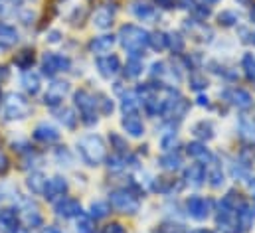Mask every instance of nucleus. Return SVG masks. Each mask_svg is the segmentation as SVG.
Returning <instances> with one entry per match:
<instances>
[{
  "label": "nucleus",
  "mask_w": 255,
  "mask_h": 233,
  "mask_svg": "<svg viewBox=\"0 0 255 233\" xmlns=\"http://www.w3.org/2000/svg\"><path fill=\"white\" fill-rule=\"evenodd\" d=\"M254 40H255V36H254Z\"/></svg>",
  "instance_id": "680f3d73"
},
{
  "label": "nucleus",
  "mask_w": 255,
  "mask_h": 233,
  "mask_svg": "<svg viewBox=\"0 0 255 233\" xmlns=\"http://www.w3.org/2000/svg\"><path fill=\"white\" fill-rule=\"evenodd\" d=\"M190 85H192V89H204V87H208V81H206V77H202V75H192Z\"/></svg>",
  "instance_id": "a19ab883"
},
{
  "label": "nucleus",
  "mask_w": 255,
  "mask_h": 233,
  "mask_svg": "<svg viewBox=\"0 0 255 233\" xmlns=\"http://www.w3.org/2000/svg\"><path fill=\"white\" fill-rule=\"evenodd\" d=\"M188 154H190L192 158H196V160H202V162L212 158V154L206 148V144H200V142H190L188 144Z\"/></svg>",
  "instance_id": "a878e982"
},
{
  "label": "nucleus",
  "mask_w": 255,
  "mask_h": 233,
  "mask_svg": "<svg viewBox=\"0 0 255 233\" xmlns=\"http://www.w3.org/2000/svg\"><path fill=\"white\" fill-rule=\"evenodd\" d=\"M58 115H60L58 118L64 122L67 128H73V126L77 124V116L73 115V111H71V109H64V111H60Z\"/></svg>",
  "instance_id": "c9c22d12"
},
{
  "label": "nucleus",
  "mask_w": 255,
  "mask_h": 233,
  "mask_svg": "<svg viewBox=\"0 0 255 233\" xmlns=\"http://www.w3.org/2000/svg\"><path fill=\"white\" fill-rule=\"evenodd\" d=\"M119 38H121V44H123V48H125L127 52H130V54H140V52L148 46L150 34H148L146 30L138 28V26L128 24V26H123V28H121Z\"/></svg>",
  "instance_id": "f03ea898"
},
{
  "label": "nucleus",
  "mask_w": 255,
  "mask_h": 233,
  "mask_svg": "<svg viewBox=\"0 0 255 233\" xmlns=\"http://www.w3.org/2000/svg\"><path fill=\"white\" fill-rule=\"evenodd\" d=\"M0 101H2V91H0Z\"/></svg>",
  "instance_id": "052dcab7"
},
{
  "label": "nucleus",
  "mask_w": 255,
  "mask_h": 233,
  "mask_svg": "<svg viewBox=\"0 0 255 233\" xmlns=\"http://www.w3.org/2000/svg\"><path fill=\"white\" fill-rule=\"evenodd\" d=\"M113 18H115V10H113L111 6H101V8L95 10V14H93V24H95L97 28H101V30H107V28H111Z\"/></svg>",
  "instance_id": "2eb2a0df"
},
{
  "label": "nucleus",
  "mask_w": 255,
  "mask_h": 233,
  "mask_svg": "<svg viewBox=\"0 0 255 233\" xmlns=\"http://www.w3.org/2000/svg\"><path fill=\"white\" fill-rule=\"evenodd\" d=\"M69 67H71V61H69V58L62 56V54L48 52L42 58V69H44L46 75H56L60 71H67Z\"/></svg>",
  "instance_id": "423d86ee"
},
{
  "label": "nucleus",
  "mask_w": 255,
  "mask_h": 233,
  "mask_svg": "<svg viewBox=\"0 0 255 233\" xmlns=\"http://www.w3.org/2000/svg\"><path fill=\"white\" fill-rule=\"evenodd\" d=\"M65 192H67V180L62 178V176H54V178L48 180V184H46L44 198H46V200H56V198H62Z\"/></svg>",
  "instance_id": "9b49d317"
},
{
  "label": "nucleus",
  "mask_w": 255,
  "mask_h": 233,
  "mask_svg": "<svg viewBox=\"0 0 255 233\" xmlns=\"http://www.w3.org/2000/svg\"><path fill=\"white\" fill-rule=\"evenodd\" d=\"M24 222H26V226L28 228H38V226H42V214H40V210L32 204V206H26L24 210Z\"/></svg>",
  "instance_id": "b1692460"
},
{
  "label": "nucleus",
  "mask_w": 255,
  "mask_h": 233,
  "mask_svg": "<svg viewBox=\"0 0 255 233\" xmlns=\"http://www.w3.org/2000/svg\"><path fill=\"white\" fill-rule=\"evenodd\" d=\"M113 46H115V36H99V38L91 40L89 50H91L93 54L101 56V54H107V52H109Z\"/></svg>",
  "instance_id": "a211bd4d"
},
{
  "label": "nucleus",
  "mask_w": 255,
  "mask_h": 233,
  "mask_svg": "<svg viewBox=\"0 0 255 233\" xmlns=\"http://www.w3.org/2000/svg\"><path fill=\"white\" fill-rule=\"evenodd\" d=\"M34 138L40 140V142L50 144V142L60 140V130H58L56 126L48 124V122H40V124L36 126V130H34Z\"/></svg>",
  "instance_id": "ddd939ff"
},
{
  "label": "nucleus",
  "mask_w": 255,
  "mask_h": 233,
  "mask_svg": "<svg viewBox=\"0 0 255 233\" xmlns=\"http://www.w3.org/2000/svg\"><path fill=\"white\" fill-rule=\"evenodd\" d=\"M252 20H254V24H255V6H254V10H252Z\"/></svg>",
  "instance_id": "4d7b16f0"
},
{
  "label": "nucleus",
  "mask_w": 255,
  "mask_h": 233,
  "mask_svg": "<svg viewBox=\"0 0 255 233\" xmlns=\"http://www.w3.org/2000/svg\"><path fill=\"white\" fill-rule=\"evenodd\" d=\"M156 4L162 8H174V0H156Z\"/></svg>",
  "instance_id": "3c124183"
},
{
  "label": "nucleus",
  "mask_w": 255,
  "mask_h": 233,
  "mask_svg": "<svg viewBox=\"0 0 255 233\" xmlns=\"http://www.w3.org/2000/svg\"><path fill=\"white\" fill-rule=\"evenodd\" d=\"M186 210L190 214L194 220L202 222L210 216V200L206 198H200V196H192L190 200L186 202Z\"/></svg>",
  "instance_id": "1a4fd4ad"
},
{
  "label": "nucleus",
  "mask_w": 255,
  "mask_h": 233,
  "mask_svg": "<svg viewBox=\"0 0 255 233\" xmlns=\"http://www.w3.org/2000/svg\"><path fill=\"white\" fill-rule=\"evenodd\" d=\"M44 233H64L62 230H58V228H46Z\"/></svg>",
  "instance_id": "864d4df0"
},
{
  "label": "nucleus",
  "mask_w": 255,
  "mask_h": 233,
  "mask_svg": "<svg viewBox=\"0 0 255 233\" xmlns=\"http://www.w3.org/2000/svg\"><path fill=\"white\" fill-rule=\"evenodd\" d=\"M148 44H150L156 52H160V50H164V48L168 46V38H166V34L156 32V34H152V36L148 38Z\"/></svg>",
  "instance_id": "c756f323"
},
{
  "label": "nucleus",
  "mask_w": 255,
  "mask_h": 233,
  "mask_svg": "<svg viewBox=\"0 0 255 233\" xmlns=\"http://www.w3.org/2000/svg\"><path fill=\"white\" fill-rule=\"evenodd\" d=\"M109 212H111V208H109L107 202H93V204H91V216H93L95 220L105 218Z\"/></svg>",
  "instance_id": "c85d7f7f"
},
{
  "label": "nucleus",
  "mask_w": 255,
  "mask_h": 233,
  "mask_svg": "<svg viewBox=\"0 0 255 233\" xmlns=\"http://www.w3.org/2000/svg\"><path fill=\"white\" fill-rule=\"evenodd\" d=\"M125 73H127V77H136V75H140V73H142V63L136 58H130L127 61V65H125Z\"/></svg>",
  "instance_id": "2f4dec72"
},
{
  "label": "nucleus",
  "mask_w": 255,
  "mask_h": 233,
  "mask_svg": "<svg viewBox=\"0 0 255 233\" xmlns=\"http://www.w3.org/2000/svg\"><path fill=\"white\" fill-rule=\"evenodd\" d=\"M228 99L238 107V109H250L252 105H254V97L246 91V89H232V91H228Z\"/></svg>",
  "instance_id": "dca6fc26"
},
{
  "label": "nucleus",
  "mask_w": 255,
  "mask_h": 233,
  "mask_svg": "<svg viewBox=\"0 0 255 233\" xmlns=\"http://www.w3.org/2000/svg\"><path fill=\"white\" fill-rule=\"evenodd\" d=\"M172 142H176V136H174V134H166V136L162 138V142H160V144H162V148H164V150H168Z\"/></svg>",
  "instance_id": "de8ad7c7"
},
{
  "label": "nucleus",
  "mask_w": 255,
  "mask_h": 233,
  "mask_svg": "<svg viewBox=\"0 0 255 233\" xmlns=\"http://www.w3.org/2000/svg\"><path fill=\"white\" fill-rule=\"evenodd\" d=\"M32 107L28 103L26 97H22L20 93H10L4 101V116L8 120H22L30 115Z\"/></svg>",
  "instance_id": "7ed1b4c3"
},
{
  "label": "nucleus",
  "mask_w": 255,
  "mask_h": 233,
  "mask_svg": "<svg viewBox=\"0 0 255 233\" xmlns=\"http://www.w3.org/2000/svg\"><path fill=\"white\" fill-rule=\"evenodd\" d=\"M16 42H18V30H16L14 26H10V24L0 22V46L10 48V46H14Z\"/></svg>",
  "instance_id": "6ab92c4d"
},
{
  "label": "nucleus",
  "mask_w": 255,
  "mask_h": 233,
  "mask_svg": "<svg viewBox=\"0 0 255 233\" xmlns=\"http://www.w3.org/2000/svg\"><path fill=\"white\" fill-rule=\"evenodd\" d=\"M73 99H75V107H77V109L81 111V115H83V122H85V124L97 122V115H95V105H97V101H95V97H93L89 91L79 89V91H75Z\"/></svg>",
  "instance_id": "20e7f679"
},
{
  "label": "nucleus",
  "mask_w": 255,
  "mask_h": 233,
  "mask_svg": "<svg viewBox=\"0 0 255 233\" xmlns=\"http://www.w3.org/2000/svg\"><path fill=\"white\" fill-rule=\"evenodd\" d=\"M210 178H212V186H214V188H220V186L224 184V174H222L220 168H214V170L210 172Z\"/></svg>",
  "instance_id": "ea45409f"
},
{
  "label": "nucleus",
  "mask_w": 255,
  "mask_h": 233,
  "mask_svg": "<svg viewBox=\"0 0 255 233\" xmlns=\"http://www.w3.org/2000/svg\"><path fill=\"white\" fill-rule=\"evenodd\" d=\"M255 222V210L250 208V206H242L238 212H236V224L242 228V232H248Z\"/></svg>",
  "instance_id": "f3484780"
},
{
  "label": "nucleus",
  "mask_w": 255,
  "mask_h": 233,
  "mask_svg": "<svg viewBox=\"0 0 255 233\" xmlns=\"http://www.w3.org/2000/svg\"><path fill=\"white\" fill-rule=\"evenodd\" d=\"M218 20H220V24H224V26H234V24L238 22V14L232 12V10H224V12L218 16Z\"/></svg>",
  "instance_id": "4c0bfd02"
},
{
  "label": "nucleus",
  "mask_w": 255,
  "mask_h": 233,
  "mask_svg": "<svg viewBox=\"0 0 255 233\" xmlns=\"http://www.w3.org/2000/svg\"><path fill=\"white\" fill-rule=\"evenodd\" d=\"M97 69H99V73L103 77H113V75L119 73L121 61H119L117 56H101L97 59Z\"/></svg>",
  "instance_id": "f8f14e48"
},
{
  "label": "nucleus",
  "mask_w": 255,
  "mask_h": 233,
  "mask_svg": "<svg viewBox=\"0 0 255 233\" xmlns=\"http://www.w3.org/2000/svg\"><path fill=\"white\" fill-rule=\"evenodd\" d=\"M101 233H127V230H125L121 224H109V226L103 228Z\"/></svg>",
  "instance_id": "c03bdc74"
},
{
  "label": "nucleus",
  "mask_w": 255,
  "mask_h": 233,
  "mask_svg": "<svg viewBox=\"0 0 255 233\" xmlns=\"http://www.w3.org/2000/svg\"><path fill=\"white\" fill-rule=\"evenodd\" d=\"M8 170V158L4 152H0V174H4Z\"/></svg>",
  "instance_id": "09e8293b"
},
{
  "label": "nucleus",
  "mask_w": 255,
  "mask_h": 233,
  "mask_svg": "<svg viewBox=\"0 0 255 233\" xmlns=\"http://www.w3.org/2000/svg\"><path fill=\"white\" fill-rule=\"evenodd\" d=\"M194 233H212V232H208V230H198V232H194Z\"/></svg>",
  "instance_id": "13d9d810"
},
{
  "label": "nucleus",
  "mask_w": 255,
  "mask_h": 233,
  "mask_svg": "<svg viewBox=\"0 0 255 233\" xmlns=\"http://www.w3.org/2000/svg\"><path fill=\"white\" fill-rule=\"evenodd\" d=\"M204 178H206V170H204L202 164H192L190 168L186 170V180L190 182L192 186H200L204 182Z\"/></svg>",
  "instance_id": "bb28decb"
},
{
  "label": "nucleus",
  "mask_w": 255,
  "mask_h": 233,
  "mask_svg": "<svg viewBox=\"0 0 255 233\" xmlns=\"http://www.w3.org/2000/svg\"><path fill=\"white\" fill-rule=\"evenodd\" d=\"M77 233H93V222L89 216L85 214L77 216Z\"/></svg>",
  "instance_id": "7c9ffc66"
},
{
  "label": "nucleus",
  "mask_w": 255,
  "mask_h": 233,
  "mask_svg": "<svg viewBox=\"0 0 255 233\" xmlns=\"http://www.w3.org/2000/svg\"><path fill=\"white\" fill-rule=\"evenodd\" d=\"M162 233H186V228L178 224H166L162 226Z\"/></svg>",
  "instance_id": "37998d69"
},
{
  "label": "nucleus",
  "mask_w": 255,
  "mask_h": 233,
  "mask_svg": "<svg viewBox=\"0 0 255 233\" xmlns=\"http://www.w3.org/2000/svg\"><path fill=\"white\" fill-rule=\"evenodd\" d=\"M198 105H202V107L206 105L208 107V97H198Z\"/></svg>",
  "instance_id": "5fc2aeb1"
},
{
  "label": "nucleus",
  "mask_w": 255,
  "mask_h": 233,
  "mask_svg": "<svg viewBox=\"0 0 255 233\" xmlns=\"http://www.w3.org/2000/svg\"><path fill=\"white\" fill-rule=\"evenodd\" d=\"M111 142H113V146H115L119 152H125V150H127V144H125V140H123L119 134H115V132L111 134Z\"/></svg>",
  "instance_id": "79ce46f5"
},
{
  "label": "nucleus",
  "mask_w": 255,
  "mask_h": 233,
  "mask_svg": "<svg viewBox=\"0 0 255 233\" xmlns=\"http://www.w3.org/2000/svg\"><path fill=\"white\" fill-rule=\"evenodd\" d=\"M20 83H22V87H24L30 95H36V93L40 91V75L34 73V71H24Z\"/></svg>",
  "instance_id": "412c9836"
},
{
  "label": "nucleus",
  "mask_w": 255,
  "mask_h": 233,
  "mask_svg": "<svg viewBox=\"0 0 255 233\" xmlns=\"http://www.w3.org/2000/svg\"><path fill=\"white\" fill-rule=\"evenodd\" d=\"M208 4H216V2H220V0H206Z\"/></svg>",
  "instance_id": "bf43d9fd"
},
{
  "label": "nucleus",
  "mask_w": 255,
  "mask_h": 233,
  "mask_svg": "<svg viewBox=\"0 0 255 233\" xmlns=\"http://www.w3.org/2000/svg\"><path fill=\"white\" fill-rule=\"evenodd\" d=\"M101 107H103V115H111L113 113V103L107 99V97H101Z\"/></svg>",
  "instance_id": "a18cd8bd"
},
{
  "label": "nucleus",
  "mask_w": 255,
  "mask_h": 233,
  "mask_svg": "<svg viewBox=\"0 0 255 233\" xmlns=\"http://www.w3.org/2000/svg\"><path fill=\"white\" fill-rule=\"evenodd\" d=\"M77 152H79L81 160L87 166H99L105 160L107 148H105V142H103V138L99 134H87V136L79 138Z\"/></svg>",
  "instance_id": "f257e3e1"
},
{
  "label": "nucleus",
  "mask_w": 255,
  "mask_h": 233,
  "mask_svg": "<svg viewBox=\"0 0 255 233\" xmlns=\"http://www.w3.org/2000/svg\"><path fill=\"white\" fill-rule=\"evenodd\" d=\"M164 73V63H154L152 65V75H162Z\"/></svg>",
  "instance_id": "8fccbe9b"
},
{
  "label": "nucleus",
  "mask_w": 255,
  "mask_h": 233,
  "mask_svg": "<svg viewBox=\"0 0 255 233\" xmlns=\"http://www.w3.org/2000/svg\"><path fill=\"white\" fill-rule=\"evenodd\" d=\"M18 226H20V218L18 214L12 210V208H6V210H0V228L8 233H16L18 232Z\"/></svg>",
  "instance_id": "4468645a"
},
{
  "label": "nucleus",
  "mask_w": 255,
  "mask_h": 233,
  "mask_svg": "<svg viewBox=\"0 0 255 233\" xmlns=\"http://www.w3.org/2000/svg\"><path fill=\"white\" fill-rule=\"evenodd\" d=\"M160 164H162L166 170H176V168H180L182 160H180V156L170 154V156H162V158H160Z\"/></svg>",
  "instance_id": "e433bc0d"
},
{
  "label": "nucleus",
  "mask_w": 255,
  "mask_h": 233,
  "mask_svg": "<svg viewBox=\"0 0 255 233\" xmlns=\"http://www.w3.org/2000/svg\"><path fill=\"white\" fill-rule=\"evenodd\" d=\"M132 14L138 18V20H154L156 18V12H154V8L150 6V4H146V2H134L132 4Z\"/></svg>",
  "instance_id": "4be33fe9"
},
{
  "label": "nucleus",
  "mask_w": 255,
  "mask_h": 233,
  "mask_svg": "<svg viewBox=\"0 0 255 233\" xmlns=\"http://www.w3.org/2000/svg\"><path fill=\"white\" fill-rule=\"evenodd\" d=\"M48 40H50L52 44H58V42H60V32H52V34L48 36Z\"/></svg>",
  "instance_id": "603ef678"
},
{
  "label": "nucleus",
  "mask_w": 255,
  "mask_h": 233,
  "mask_svg": "<svg viewBox=\"0 0 255 233\" xmlns=\"http://www.w3.org/2000/svg\"><path fill=\"white\" fill-rule=\"evenodd\" d=\"M123 128L127 130L130 136H142V132H144V124H142V120L136 115H125Z\"/></svg>",
  "instance_id": "aec40b11"
},
{
  "label": "nucleus",
  "mask_w": 255,
  "mask_h": 233,
  "mask_svg": "<svg viewBox=\"0 0 255 233\" xmlns=\"http://www.w3.org/2000/svg\"><path fill=\"white\" fill-rule=\"evenodd\" d=\"M67 91H69V85H67L65 81H56V83H52V85L48 87L46 95H44V103H46L48 107H58V105L64 101Z\"/></svg>",
  "instance_id": "6e6552de"
},
{
  "label": "nucleus",
  "mask_w": 255,
  "mask_h": 233,
  "mask_svg": "<svg viewBox=\"0 0 255 233\" xmlns=\"http://www.w3.org/2000/svg\"><path fill=\"white\" fill-rule=\"evenodd\" d=\"M190 109V103L180 97V95H174L170 99H164V107H162V115L168 116V118H182L186 115V111Z\"/></svg>",
  "instance_id": "0eeeda50"
},
{
  "label": "nucleus",
  "mask_w": 255,
  "mask_h": 233,
  "mask_svg": "<svg viewBox=\"0 0 255 233\" xmlns=\"http://www.w3.org/2000/svg\"><path fill=\"white\" fill-rule=\"evenodd\" d=\"M22 0H0V16H10L18 6H20Z\"/></svg>",
  "instance_id": "f704fd0d"
},
{
  "label": "nucleus",
  "mask_w": 255,
  "mask_h": 233,
  "mask_svg": "<svg viewBox=\"0 0 255 233\" xmlns=\"http://www.w3.org/2000/svg\"><path fill=\"white\" fill-rule=\"evenodd\" d=\"M109 202H111V206H113L117 212H121V214H136L138 208H140L138 200H136L130 192H127V190H115V192H111Z\"/></svg>",
  "instance_id": "39448f33"
},
{
  "label": "nucleus",
  "mask_w": 255,
  "mask_h": 233,
  "mask_svg": "<svg viewBox=\"0 0 255 233\" xmlns=\"http://www.w3.org/2000/svg\"><path fill=\"white\" fill-rule=\"evenodd\" d=\"M244 69H246V75L250 77V81L255 83V58L254 54H246L244 56Z\"/></svg>",
  "instance_id": "72a5a7b5"
},
{
  "label": "nucleus",
  "mask_w": 255,
  "mask_h": 233,
  "mask_svg": "<svg viewBox=\"0 0 255 233\" xmlns=\"http://www.w3.org/2000/svg\"><path fill=\"white\" fill-rule=\"evenodd\" d=\"M2 202H4V192L0 190V204H2Z\"/></svg>",
  "instance_id": "6e6d98bb"
},
{
  "label": "nucleus",
  "mask_w": 255,
  "mask_h": 233,
  "mask_svg": "<svg viewBox=\"0 0 255 233\" xmlns=\"http://www.w3.org/2000/svg\"><path fill=\"white\" fill-rule=\"evenodd\" d=\"M192 132L198 136V138H204V140H210L214 138V124L210 120H200L192 126Z\"/></svg>",
  "instance_id": "393cba45"
},
{
  "label": "nucleus",
  "mask_w": 255,
  "mask_h": 233,
  "mask_svg": "<svg viewBox=\"0 0 255 233\" xmlns=\"http://www.w3.org/2000/svg\"><path fill=\"white\" fill-rule=\"evenodd\" d=\"M56 214H58L60 218H65V220L75 218V216L81 214V204H79L77 200H73V198H62V200L56 204Z\"/></svg>",
  "instance_id": "9d476101"
},
{
  "label": "nucleus",
  "mask_w": 255,
  "mask_h": 233,
  "mask_svg": "<svg viewBox=\"0 0 255 233\" xmlns=\"http://www.w3.org/2000/svg\"><path fill=\"white\" fill-rule=\"evenodd\" d=\"M32 63H34V52L24 50V52H20V54H18V58H16V65H20L22 69H28Z\"/></svg>",
  "instance_id": "473e14b6"
},
{
  "label": "nucleus",
  "mask_w": 255,
  "mask_h": 233,
  "mask_svg": "<svg viewBox=\"0 0 255 233\" xmlns=\"http://www.w3.org/2000/svg\"><path fill=\"white\" fill-rule=\"evenodd\" d=\"M123 158H119V156H113V158H109V168H113V170H121L123 168Z\"/></svg>",
  "instance_id": "49530a36"
},
{
  "label": "nucleus",
  "mask_w": 255,
  "mask_h": 233,
  "mask_svg": "<svg viewBox=\"0 0 255 233\" xmlns=\"http://www.w3.org/2000/svg\"><path fill=\"white\" fill-rule=\"evenodd\" d=\"M121 109H123V113H125V115H134V113L138 111V99H136V95L127 93V95L123 97Z\"/></svg>",
  "instance_id": "cd10ccee"
},
{
  "label": "nucleus",
  "mask_w": 255,
  "mask_h": 233,
  "mask_svg": "<svg viewBox=\"0 0 255 233\" xmlns=\"http://www.w3.org/2000/svg\"><path fill=\"white\" fill-rule=\"evenodd\" d=\"M26 184H28V188H30L32 194H38V196H40V194H44L48 180H46V176L42 174V172H34V174L28 176Z\"/></svg>",
  "instance_id": "5701e85b"
},
{
  "label": "nucleus",
  "mask_w": 255,
  "mask_h": 233,
  "mask_svg": "<svg viewBox=\"0 0 255 233\" xmlns=\"http://www.w3.org/2000/svg\"><path fill=\"white\" fill-rule=\"evenodd\" d=\"M166 38H168V46H170L176 54L184 50V40H182L178 34H170V36H166Z\"/></svg>",
  "instance_id": "58836bf2"
}]
</instances>
